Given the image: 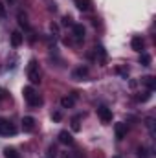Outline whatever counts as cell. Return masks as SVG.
<instances>
[{
  "label": "cell",
  "mask_w": 156,
  "mask_h": 158,
  "mask_svg": "<svg viewBox=\"0 0 156 158\" xmlns=\"http://www.w3.org/2000/svg\"><path fill=\"white\" fill-rule=\"evenodd\" d=\"M140 83H142L143 86H147V90H151V92L156 88V79L153 77V76H143V77L140 79Z\"/></svg>",
  "instance_id": "obj_9"
},
{
  "label": "cell",
  "mask_w": 156,
  "mask_h": 158,
  "mask_svg": "<svg viewBox=\"0 0 156 158\" xmlns=\"http://www.w3.org/2000/svg\"><path fill=\"white\" fill-rule=\"evenodd\" d=\"M79 121H81V116H74V118H72V131H74V132L81 131V125H79Z\"/></svg>",
  "instance_id": "obj_20"
},
{
  "label": "cell",
  "mask_w": 156,
  "mask_h": 158,
  "mask_svg": "<svg viewBox=\"0 0 156 158\" xmlns=\"http://www.w3.org/2000/svg\"><path fill=\"white\" fill-rule=\"evenodd\" d=\"M22 129H24L26 132H31V131L35 129V118L24 116V118H22Z\"/></svg>",
  "instance_id": "obj_10"
},
{
  "label": "cell",
  "mask_w": 156,
  "mask_h": 158,
  "mask_svg": "<svg viewBox=\"0 0 156 158\" xmlns=\"http://www.w3.org/2000/svg\"><path fill=\"white\" fill-rule=\"evenodd\" d=\"M9 2H13V0H9Z\"/></svg>",
  "instance_id": "obj_30"
},
{
  "label": "cell",
  "mask_w": 156,
  "mask_h": 158,
  "mask_svg": "<svg viewBox=\"0 0 156 158\" xmlns=\"http://www.w3.org/2000/svg\"><path fill=\"white\" fill-rule=\"evenodd\" d=\"M86 76H88V66H77V68L72 72V77L77 79V81L79 79H84Z\"/></svg>",
  "instance_id": "obj_11"
},
{
  "label": "cell",
  "mask_w": 156,
  "mask_h": 158,
  "mask_svg": "<svg viewBox=\"0 0 156 158\" xmlns=\"http://www.w3.org/2000/svg\"><path fill=\"white\" fill-rule=\"evenodd\" d=\"M55 153H57L55 145H50V147H48V155H46V158H55Z\"/></svg>",
  "instance_id": "obj_23"
},
{
  "label": "cell",
  "mask_w": 156,
  "mask_h": 158,
  "mask_svg": "<svg viewBox=\"0 0 156 158\" xmlns=\"http://www.w3.org/2000/svg\"><path fill=\"white\" fill-rule=\"evenodd\" d=\"M59 142L64 143V145H72L74 143V138H72V134L68 131H61L59 132Z\"/></svg>",
  "instance_id": "obj_12"
},
{
  "label": "cell",
  "mask_w": 156,
  "mask_h": 158,
  "mask_svg": "<svg viewBox=\"0 0 156 158\" xmlns=\"http://www.w3.org/2000/svg\"><path fill=\"white\" fill-rule=\"evenodd\" d=\"M4 156L6 158H18V153H17V149H13V147H6V149H4Z\"/></svg>",
  "instance_id": "obj_17"
},
{
  "label": "cell",
  "mask_w": 156,
  "mask_h": 158,
  "mask_svg": "<svg viewBox=\"0 0 156 158\" xmlns=\"http://www.w3.org/2000/svg\"><path fill=\"white\" fill-rule=\"evenodd\" d=\"M0 17H6V7H4L2 2H0Z\"/></svg>",
  "instance_id": "obj_28"
},
{
  "label": "cell",
  "mask_w": 156,
  "mask_h": 158,
  "mask_svg": "<svg viewBox=\"0 0 156 158\" xmlns=\"http://www.w3.org/2000/svg\"><path fill=\"white\" fill-rule=\"evenodd\" d=\"M63 26H74L72 17H64V19H63Z\"/></svg>",
  "instance_id": "obj_24"
},
{
  "label": "cell",
  "mask_w": 156,
  "mask_h": 158,
  "mask_svg": "<svg viewBox=\"0 0 156 158\" xmlns=\"http://www.w3.org/2000/svg\"><path fill=\"white\" fill-rule=\"evenodd\" d=\"M151 55L149 53H145V52H142V55H140V63H142V66H151Z\"/></svg>",
  "instance_id": "obj_16"
},
{
  "label": "cell",
  "mask_w": 156,
  "mask_h": 158,
  "mask_svg": "<svg viewBox=\"0 0 156 158\" xmlns=\"http://www.w3.org/2000/svg\"><path fill=\"white\" fill-rule=\"evenodd\" d=\"M138 156L140 158H147L149 156V151H147L145 147H138Z\"/></svg>",
  "instance_id": "obj_22"
},
{
  "label": "cell",
  "mask_w": 156,
  "mask_h": 158,
  "mask_svg": "<svg viewBox=\"0 0 156 158\" xmlns=\"http://www.w3.org/2000/svg\"><path fill=\"white\" fill-rule=\"evenodd\" d=\"M127 131H129V127H127V123H123V121H119V123L114 125V134H116L117 142H121V140L127 136Z\"/></svg>",
  "instance_id": "obj_5"
},
{
  "label": "cell",
  "mask_w": 156,
  "mask_h": 158,
  "mask_svg": "<svg viewBox=\"0 0 156 158\" xmlns=\"http://www.w3.org/2000/svg\"><path fill=\"white\" fill-rule=\"evenodd\" d=\"M76 99H77V94L64 96V98H61V107H63V109H72L74 103H76Z\"/></svg>",
  "instance_id": "obj_8"
},
{
  "label": "cell",
  "mask_w": 156,
  "mask_h": 158,
  "mask_svg": "<svg viewBox=\"0 0 156 158\" xmlns=\"http://www.w3.org/2000/svg\"><path fill=\"white\" fill-rule=\"evenodd\" d=\"M76 4H77V7L81 11H90V9H92L90 0H76Z\"/></svg>",
  "instance_id": "obj_15"
},
{
  "label": "cell",
  "mask_w": 156,
  "mask_h": 158,
  "mask_svg": "<svg viewBox=\"0 0 156 158\" xmlns=\"http://www.w3.org/2000/svg\"><path fill=\"white\" fill-rule=\"evenodd\" d=\"M18 24H20L24 30H30V24H28V20H26V15H22V13H18Z\"/></svg>",
  "instance_id": "obj_21"
},
{
  "label": "cell",
  "mask_w": 156,
  "mask_h": 158,
  "mask_svg": "<svg viewBox=\"0 0 156 158\" xmlns=\"http://www.w3.org/2000/svg\"><path fill=\"white\" fill-rule=\"evenodd\" d=\"M26 74H28V79L31 85H37L40 83V70H39V63L35 59H31L28 63V68H26Z\"/></svg>",
  "instance_id": "obj_2"
},
{
  "label": "cell",
  "mask_w": 156,
  "mask_h": 158,
  "mask_svg": "<svg viewBox=\"0 0 156 158\" xmlns=\"http://www.w3.org/2000/svg\"><path fill=\"white\" fill-rule=\"evenodd\" d=\"M151 96H153V92H151V90H147V92H143V96H136V101L145 103L147 99H151Z\"/></svg>",
  "instance_id": "obj_19"
},
{
  "label": "cell",
  "mask_w": 156,
  "mask_h": 158,
  "mask_svg": "<svg viewBox=\"0 0 156 158\" xmlns=\"http://www.w3.org/2000/svg\"><path fill=\"white\" fill-rule=\"evenodd\" d=\"M145 127L149 129L151 136H154V118H145Z\"/></svg>",
  "instance_id": "obj_18"
},
{
  "label": "cell",
  "mask_w": 156,
  "mask_h": 158,
  "mask_svg": "<svg viewBox=\"0 0 156 158\" xmlns=\"http://www.w3.org/2000/svg\"><path fill=\"white\" fill-rule=\"evenodd\" d=\"M112 158H121V156H119V155H116V156H112Z\"/></svg>",
  "instance_id": "obj_29"
},
{
  "label": "cell",
  "mask_w": 156,
  "mask_h": 158,
  "mask_svg": "<svg viewBox=\"0 0 156 158\" xmlns=\"http://www.w3.org/2000/svg\"><path fill=\"white\" fill-rule=\"evenodd\" d=\"M13 134H17V127L7 119H0V136H13Z\"/></svg>",
  "instance_id": "obj_3"
},
{
  "label": "cell",
  "mask_w": 156,
  "mask_h": 158,
  "mask_svg": "<svg viewBox=\"0 0 156 158\" xmlns=\"http://www.w3.org/2000/svg\"><path fill=\"white\" fill-rule=\"evenodd\" d=\"M51 119H53V121H61V119H63V114H61V112H53V114H51Z\"/></svg>",
  "instance_id": "obj_25"
},
{
  "label": "cell",
  "mask_w": 156,
  "mask_h": 158,
  "mask_svg": "<svg viewBox=\"0 0 156 158\" xmlns=\"http://www.w3.org/2000/svg\"><path fill=\"white\" fill-rule=\"evenodd\" d=\"M6 98H7V90L0 88V99H6Z\"/></svg>",
  "instance_id": "obj_27"
},
{
  "label": "cell",
  "mask_w": 156,
  "mask_h": 158,
  "mask_svg": "<svg viewBox=\"0 0 156 158\" xmlns=\"http://www.w3.org/2000/svg\"><path fill=\"white\" fill-rule=\"evenodd\" d=\"M22 39H24V37H22V33L15 30V31L11 33V46H13V48H18V46L22 44Z\"/></svg>",
  "instance_id": "obj_13"
},
{
  "label": "cell",
  "mask_w": 156,
  "mask_h": 158,
  "mask_svg": "<svg viewBox=\"0 0 156 158\" xmlns=\"http://www.w3.org/2000/svg\"><path fill=\"white\" fill-rule=\"evenodd\" d=\"M61 158H77L74 153H68V151H64V153H61Z\"/></svg>",
  "instance_id": "obj_26"
},
{
  "label": "cell",
  "mask_w": 156,
  "mask_h": 158,
  "mask_svg": "<svg viewBox=\"0 0 156 158\" xmlns=\"http://www.w3.org/2000/svg\"><path fill=\"white\" fill-rule=\"evenodd\" d=\"M94 50H96V55H97L99 63H101V64H105V63H107V52H105V48L99 44V46H96Z\"/></svg>",
  "instance_id": "obj_14"
},
{
  "label": "cell",
  "mask_w": 156,
  "mask_h": 158,
  "mask_svg": "<svg viewBox=\"0 0 156 158\" xmlns=\"http://www.w3.org/2000/svg\"><path fill=\"white\" fill-rule=\"evenodd\" d=\"M130 48H132L134 52L142 53L143 48H145V40L142 39V37H132V40H130Z\"/></svg>",
  "instance_id": "obj_7"
},
{
  "label": "cell",
  "mask_w": 156,
  "mask_h": 158,
  "mask_svg": "<svg viewBox=\"0 0 156 158\" xmlns=\"http://www.w3.org/2000/svg\"><path fill=\"white\" fill-rule=\"evenodd\" d=\"M97 116H99V119H101L103 123H110V121H112V110H110L109 107L101 105V107H97Z\"/></svg>",
  "instance_id": "obj_4"
},
{
  "label": "cell",
  "mask_w": 156,
  "mask_h": 158,
  "mask_svg": "<svg viewBox=\"0 0 156 158\" xmlns=\"http://www.w3.org/2000/svg\"><path fill=\"white\" fill-rule=\"evenodd\" d=\"M22 96H24V99H26V103H28L30 107H39L40 103H42L39 92H37L31 85H28V86L22 88Z\"/></svg>",
  "instance_id": "obj_1"
},
{
  "label": "cell",
  "mask_w": 156,
  "mask_h": 158,
  "mask_svg": "<svg viewBox=\"0 0 156 158\" xmlns=\"http://www.w3.org/2000/svg\"><path fill=\"white\" fill-rule=\"evenodd\" d=\"M72 35H74V39L81 42V40L84 39V26L83 24H74L72 26Z\"/></svg>",
  "instance_id": "obj_6"
}]
</instances>
